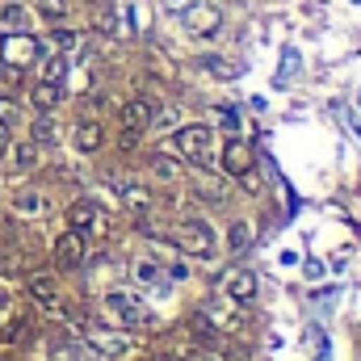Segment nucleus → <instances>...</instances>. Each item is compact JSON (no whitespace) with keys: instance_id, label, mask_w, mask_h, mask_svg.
I'll list each match as a JSON object with an SVG mask.
<instances>
[{"instance_id":"obj_1","label":"nucleus","mask_w":361,"mask_h":361,"mask_svg":"<svg viewBox=\"0 0 361 361\" xmlns=\"http://www.w3.org/2000/svg\"><path fill=\"white\" fill-rule=\"evenodd\" d=\"M210 147H214V130L210 126H202V122H193V126H180L177 135H173V152H177V160H189V164H210Z\"/></svg>"},{"instance_id":"obj_2","label":"nucleus","mask_w":361,"mask_h":361,"mask_svg":"<svg viewBox=\"0 0 361 361\" xmlns=\"http://www.w3.org/2000/svg\"><path fill=\"white\" fill-rule=\"evenodd\" d=\"M105 311H109V319L114 324H122V328H143V324H152V311L139 302V294H130V290H109L105 294Z\"/></svg>"},{"instance_id":"obj_3","label":"nucleus","mask_w":361,"mask_h":361,"mask_svg":"<svg viewBox=\"0 0 361 361\" xmlns=\"http://www.w3.org/2000/svg\"><path fill=\"white\" fill-rule=\"evenodd\" d=\"M173 240H177L180 252H189V257H202V261L214 257V231H210L202 219H185V223H177Z\"/></svg>"},{"instance_id":"obj_4","label":"nucleus","mask_w":361,"mask_h":361,"mask_svg":"<svg viewBox=\"0 0 361 361\" xmlns=\"http://www.w3.org/2000/svg\"><path fill=\"white\" fill-rule=\"evenodd\" d=\"M68 231H76V235H105L109 231V219H105V210L101 206H92V202H72L68 206Z\"/></svg>"},{"instance_id":"obj_5","label":"nucleus","mask_w":361,"mask_h":361,"mask_svg":"<svg viewBox=\"0 0 361 361\" xmlns=\"http://www.w3.org/2000/svg\"><path fill=\"white\" fill-rule=\"evenodd\" d=\"M0 55H4V63L8 68H25V63H34L38 55H42V47H38V38L34 34H25V30H13V34H4V42H0Z\"/></svg>"},{"instance_id":"obj_6","label":"nucleus","mask_w":361,"mask_h":361,"mask_svg":"<svg viewBox=\"0 0 361 361\" xmlns=\"http://www.w3.org/2000/svg\"><path fill=\"white\" fill-rule=\"evenodd\" d=\"M51 257H55V265H59V269H80V265H85V257H89V240H85V235H76V231H63V235L51 244Z\"/></svg>"},{"instance_id":"obj_7","label":"nucleus","mask_w":361,"mask_h":361,"mask_svg":"<svg viewBox=\"0 0 361 361\" xmlns=\"http://www.w3.org/2000/svg\"><path fill=\"white\" fill-rule=\"evenodd\" d=\"M252 169H257L252 147H248L244 139H231V143L223 147V173H227V177H244V173H252Z\"/></svg>"},{"instance_id":"obj_8","label":"nucleus","mask_w":361,"mask_h":361,"mask_svg":"<svg viewBox=\"0 0 361 361\" xmlns=\"http://www.w3.org/2000/svg\"><path fill=\"white\" fill-rule=\"evenodd\" d=\"M223 294L231 302H252L257 298V273L252 269H227L223 273Z\"/></svg>"},{"instance_id":"obj_9","label":"nucleus","mask_w":361,"mask_h":361,"mask_svg":"<svg viewBox=\"0 0 361 361\" xmlns=\"http://www.w3.org/2000/svg\"><path fill=\"white\" fill-rule=\"evenodd\" d=\"M89 345H92V353H101V357H122V353L135 349V341L126 332H105V328H92Z\"/></svg>"},{"instance_id":"obj_10","label":"nucleus","mask_w":361,"mask_h":361,"mask_svg":"<svg viewBox=\"0 0 361 361\" xmlns=\"http://www.w3.org/2000/svg\"><path fill=\"white\" fill-rule=\"evenodd\" d=\"M156 118H160V109H156V101H147V97H130V101L122 105V126L147 130V126H156Z\"/></svg>"},{"instance_id":"obj_11","label":"nucleus","mask_w":361,"mask_h":361,"mask_svg":"<svg viewBox=\"0 0 361 361\" xmlns=\"http://www.w3.org/2000/svg\"><path fill=\"white\" fill-rule=\"evenodd\" d=\"M51 210V197H47V189H17L13 193V214H21V219H42Z\"/></svg>"},{"instance_id":"obj_12","label":"nucleus","mask_w":361,"mask_h":361,"mask_svg":"<svg viewBox=\"0 0 361 361\" xmlns=\"http://www.w3.org/2000/svg\"><path fill=\"white\" fill-rule=\"evenodd\" d=\"M25 290H30V298H34L38 307H51V311L63 307V302H59V281H55L51 273H30V277H25Z\"/></svg>"},{"instance_id":"obj_13","label":"nucleus","mask_w":361,"mask_h":361,"mask_svg":"<svg viewBox=\"0 0 361 361\" xmlns=\"http://www.w3.org/2000/svg\"><path fill=\"white\" fill-rule=\"evenodd\" d=\"M72 143H76V152H80V156L101 152V143H105V126H101V122H76V135H72Z\"/></svg>"},{"instance_id":"obj_14","label":"nucleus","mask_w":361,"mask_h":361,"mask_svg":"<svg viewBox=\"0 0 361 361\" xmlns=\"http://www.w3.org/2000/svg\"><path fill=\"white\" fill-rule=\"evenodd\" d=\"M147 173H152L156 180H164V185H177L180 180V160L169 156V152H152V156H147Z\"/></svg>"},{"instance_id":"obj_15","label":"nucleus","mask_w":361,"mask_h":361,"mask_svg":"<svg viewBox=\"0 0 361 361\" xmlns=\"http://www.w3.org/2000/svg\"><path fill=\"white\" fill-rule=\"evenodd\" d=\"M130 277H135V286H143V290H147V286H164V281H169L164 269H160L152 257H139V261L130 265Z\"/></svg>"},{"instance_id":"obj_16","label":"nucleus","mask_w":361,"mask_h":361,"mask_svg":"<svg viewBox=\"0 0 361 361\" xmlns=\"http://www.w3.org/2000/svg\"><path fill=\"white\" fill-rule=\"evenodd\" d=\"M59 101H63V89H59V85H47V80H38V89H30V105H34L38 114L55 109Z\"/></svg>"},{"instance_id":"obj_17","label":"nucleus","mask_w":361,"mask_h":361,"mask_svg":"<svg viewBox=\"0 0 361 361\" xmlns=\"http://www.w3.org/2000/svg\"><path fill=\"white\" fill-rule=\"evenodd\" d=\"M30 135H34V147H51V143L59 139V126H55L51 114H38V118L30 122Z\"/></svg>"},{"instance_id":"obj_18","label":"nucleus","mask_w":361,"mask_h":361,"mask_svg":"<svg viewBox=\"0 0 361 361\" xmlns=\"http://www.w3.org/2000/svg\"><path fill=\"white\" fill-rule=\"evenodd\" d=\"M189 30H193V34H210V30H219V8H214V4L193 8V13H189Z\"/></svg>"},{"instance_id":"obj_19","label":"nucleus","mask_w":361,"mask_h":361,"mask_svg":"<svg viewBox=\"0 0 361 361\" xmlns=\"http://www.w3.org/2000/svg\"><path fill=\"white\" fill-rule=\"evenodd\" d=\"M8 160H13V173H30V169H38V147L34 143H17Z\"/></svg>"},{"instance_id":"obj_20","label":"nucleus","mask_w":361,"mask_h":361,"mask_svg":"<svg viewBox=\"0 0 361 361\" xmlns=\"http://www.w3.org/2000/svg\"><path fill=\"white\" fill-rule=\"evenodd\" d=\"M122 202L130 206V214H147V206H152V193H147L143 185H122Z\"/></svg>"},{"instance_id":"obj_21","label":"nucleus","mask_w":361,"mask_h":361,"mask_svg":"<svg viewBox=\"0 0 361 361\" xmlns=\"http://www.w3.org/2000/svg\"><path fill=\"white\" fill-rule=\"evenodd\" d=\"M63 76H68V59H63V55H51V59L42 63V80H47V85H63Z\"/></svg>"},{"instance_id":"obj_22","label":"nucleus","mask_w":361,"mask_h":361,"mask_svg":"<svg viewBox=\"0 0 361 361\" xmlns=\"http://www.w3.org/2000/svg\"><path fill=\"white\" fill-rule=\"evenodd\" d=\"M0 336H4V341H25V336H30V319H25V315H13V319H4Z\"/></svg>"},{"instance_id":"obj_23","label":"nucleus","mask_w":361,"mask_h":361,"mask_svg":"<svg viewBox=\"0 0 361 361\" xmlns=\"http://www.w3.org/2000/svg\"><path fill=\"white\" fill-rule=\"evenodd\" d=\"M38 13H42L47 21H63V17L72 13V0H38Z\"/></svg>"},{"instance_id":"obj_24","label":"nucleus","mask_w":361,"mask_h":361,"mask_svg":"<svg viewBox=\"0 0 361 361\" xmlns=\"http://www.w3.org/2000/svg\"><path fill=\"white\" fill-rule=\"evenodd\" d=\"M248 244H252V227H248L244 219H240V223H231V252H244Z\"/></svg>"},{"instance_id":"obj_25","label":"nucleus","mask_w":361,"mask_h":361,"mask_svg":"<svg viewBox=\"0 0 361 361\" xmlns=\"http://www.w3.org/2000/svg\"><path fill=\"white\" fill-rule=\"evenodd\" d=\"M0 21H4L8 30H25V8H21V4H4V8H0Z\"/></svg>"},{"instance_id":"obj_26","label":"nucleus","mask_w":361,"mask_h":361,"mask_svg":"<svg viewBox=\"0 0 361 361\" xmlns=\"http://www.w3.org/2000/svg\"><path fill=\"white\" fill-rule=\"evenodd\" d=\"M139 139H143V130H135V126H122V130H118V147H122V152H135Z\"/></svg>"},{"instance_id":"obj_27","label":"nucleus","mask_w":361,"mask_h":361,"mask_svg":"<svg viewBox=\"0 0 361 361\" xmlns=\"http://www.w3.org/2000/svg\"><path fill=\"white\" fill-rule=\"evenodd\" d=\"M206 68L219 72V76H235L240 72V63H231V59H206Z\"/></svg>"},{"instance_id":"obj_28","label":"nucleus","mask_w":361,"mask_h":361,"mask_svg":"<svg viewBox=\"0 0 361 361\" xmlns=\"http://www.w3.org/2000/svg\"><path fill=\"white\" fill-rule=\"evenodd\" d=\"M51 42H55V47H72V42H76V34H72V30H55V34H51Z\"/></svg>"},{"instance_id":"obj_29","label":"nucleus","mask_w":361,"mask_h":361,"mask_svg":"<svg viewBox=\"0 0 361 361\" xmlns=\"http://www.w3.org/2000/svg\"><path fill=\"white\" fill-rule=\"evenodd\" d=\"M0 156H8V126L0 122Z\"/></svg>"}]
</instances>
